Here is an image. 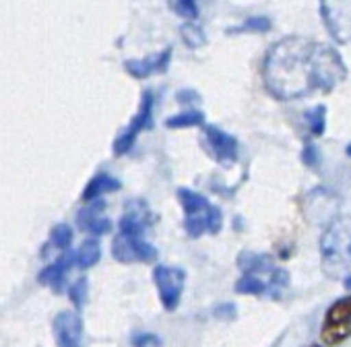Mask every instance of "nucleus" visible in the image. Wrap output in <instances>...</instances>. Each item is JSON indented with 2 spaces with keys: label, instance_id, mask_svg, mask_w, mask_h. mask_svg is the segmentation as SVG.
I'll use <instances>...</instances> for the list:
<instances>
[{
  "label": "nucleus",
  "instance_id": "obj_2",
  "mask_svg": "<svg viewBox=\"0 0 351 347\" xmlns=\"http://www.w3.org/2000/svg\"><path fill=\"white\" fill-rule=\"evenodd\" d=\"M322 273L351 287V215L335 217L320 236Z\"/></svg>",
  "mask_w": 351,
  "mask_h": 347
},
{
  "label": "nucleus",
  "instance_id": "obj_16",
  "mask_svg": "<svg viewBox=\"0 0 351 347\" xmlns=\"http://www.w3.org/2000/svg\"><path fill=\"white\" fill-rule=\"evenodd\" d=\"M236 291L246 296H269V285L261 277L244 273L236 283Z\"/></svg>",
  "mask_w": 351,
  "mask_h": 347
},
{
  "label": "nucleus",
  "instance_id": "obj_7",
  "mask_svg": "<svg viewBox=\"0 0 351 347\" xmlns=\"http://www.w3.org/2000/svg\"><path fill=\"white\" fill-rule=\"evenodd\" d=\"M54 337L58 347H81V337H83V322L77 312H60L54 322Z\"/></svg>",
  "mask_w": 351,
  "mask_h": 347
},
{
  "label": "nucleus",
  "instance_id": "obj_25",
  "mask_svg": "<svg viewBox=\"0 0 351 347\" xmlns=\"http://www.w3.org/2000/svg\"><path fill=\"white\" fill-rule=\"evenodd\" d=\"M310 347H322V345H310Z\"/></svg>",
  "mask_w": 351,
  "mask_h": 347
},
{
  "label": "nucleus",
  "instance_id": "obj_1",
  "mask_svg": "<svg viewBox=\"0 0 351 347\" xmlns=\"http://www.w3.org/2000/svg\"><path fill=\"white\" fill-rule=\"evenodd\" d=\"M345 75L347 67L335 48L304 36L279 40L263 62L265 87L281 101L302 99L314 91L328 93Z\"/></svg>",
  "mask_w": 351,
  "mask_h": 347
},
{
  "label": "nucleus",
  "instance_id": "obj_18",
  "mask_svg": "<svg viewBox=\"0 0 351 347\" xmlns=\"http://www.w3.org/2000/svg\"><path fill=\"white\" fill-rule=\"evenodd\" d=\"M306 120H308V126H310L312 134L320 136L324 132V126H326V108L324 106H316L314 110H310L306 114Z\"/></svg>",
  "mask_w": 351,
  "mask_h": 347
},
{
  "label": "nucleus",
  "instance_id": "obj_23",
  "mask_svg": "<svg viewBox=\"0 0 351 347\" xmlns=\"http://www.w3.org/2000/svg\"><path fill=\"white\" fill-rule=\"evenodd\" d=\"M132 347H161V341L157 335L145 333V335H138L132 339Z\"/></svg>",
  "mask_w": 351,
  "mask_h": 347
},
{
  "label": "nucleus",
  "instance_id": "obj_22",
  "mask_svg": "<svg viewBox=\"0 0 351 347\" xmlns=\"http://www.w3.org/2000/svg\"><path fill=\"white\" fill-rule=\"evenodd\" d=\"M182 36H184V40H189L191 46H199V44L205 42L203 32H201L199 27H195V25H184V27H182Z\"/></svg>",
  "mask_w": 351,
  "mask_h": 347
},
{
  "label": "nucleus",
  "instance_id": "obj_6",
  "mask_svg": "<svg viewBox=\"0 0 351 347\" xmlns=\"http://www.w3.org/2000/svg\"><path fill=\"white\" fill-rule=\"evenodd\" d=\"M151 124H153V95H151V93H145V95H143V101H141L138 114L132 118L130 126L116 139V143H114V153H116V155L128 153L130 147L134 145V139H136L143 130L151 128Z\"/></svg>",
  "mask_w": 351,
  "mask_h": 347
},
{
  "label": "nucleus",
  "instance_id": "obj_13",
  "mask_svg": "<svg viewBox=\"0 0 351 347\" xmlns=\"http://www.w3.org/2000/svg\"><path fill=\"white\" fill-rule=\"evenodd\" d=\"M178 199H180V203H182V207H184L186 217L203 215V213H207L209 207H211V203H209L203 195H199V193H195V191H191V189H180V191H178Z\"/></svg>",
  "mask_w": 351,
  "mask_h": 347
},
{
  "label": "nucleus",
  "instance_id": "obj_4",
  "mask_svg": "<svg viewBox=\"0 0 351 347\" xmlns=\"http://www.w3.org/2000/svg\"><path fill=\"white\" fill-rule=\"evenodd\" d=\"M153 281H155V287L159 291L163 308L165 310H176V308H178L182 291H184L186 273L182 269H178V267L159 265L153 271Z\"/></svg>",
  "mask_w": 351,
  "mask_h": 347
},
{
  "label": "nucleus",
  "instance_id": "obj_9",
  "mask_svg": "<svg viewBox=\"0 0 351 347\" xmlns=\"http://www.w3.org/2000/svg\"><path fill=\"white\" fill-rule=\"evenodd\" d=\"M169 58H171V48L163 50L157 56H147V58H138V60H126L124 69L130 77L136 79H147L151 75H159L165 73V69L169 67Z\"/></svg>",
  "mask_w": 351,
  "mask_h": 347
},
{
  "label": "nucleus",
  "instance_id": "obj_20",
  "mask_svg": "<svg viewBox=\"0 0 351 347\" xmlns=\"http://www.w3.org/2000/svg\"><path fill=\"white\" fill-rule=\"evenodd\" d=\"M69 294H71V300L75 306H83L85 298H87V279H79L77 283H73Z\"/></svg>",
  "mask_w": 351,
  "mask_h": 347
},
{
  "label": "nucleus",
  "instance_id": "obj_5",
  "mask_svg": "<svg viewBox=\"0 0 351 347\" xmlns=\"http://www.w3.org/2000/svg\"><path fill=\"white\" fill-rule=\"evenodd\" d=\"M320 11L330 36L351 46V0H320Z\"/></svg>",
  "mask_w": 351,
  "mask_h": 347
},
{
  "label": "nucleus",
  "instance_id": "obj_12",
  "mask_svg": "<svg viewBox=\"0 0 351 347\" xmlns=\"http://www.w3.org/2000/svg\"><path fill=\"white\" fill-rule=\"evenodd\" d=\"M120 189V182L116 178H112L110 174H97L89 180V184L85 187L83 191V201H95V199H101L104 195L108 193H114Z\"/></svg>",
  "mask_w": 351,
  "mask_h": 347
},
{
  "label": "nucleus",
  "instance_id": "obj_21",
  "mask_svg": "<svg viewBox=\"0 0 351 347\" xmlns=\"http://www.w3.org/2000/svg\"><path fill=\"white\" fill-rule=\"evenodd\" d=\"M271 29V21L265 19V17H254V19H248L240 29L236 32H269Z\"/></svg>",
  "mask_w": 351,
  "mask_h": 347
},
{
  "label": "nucleus",
  "instance_id": "obj_11",
  "mask_svg": "<svg viewBox=\"0 0 351 347\" xmlns=\"http://www.w3.org/2000/svg\"><path fill=\"white\" fill-rule=\"evenodd\" d=\"M75 265V254H62L58 261H54L50 267H46L42 273H40V283L42 285H48V287H52L54 291H60L62 287H64V279H66V273H69V269Z\"/></svg>",
  "mask_w": 351,
  "mask_h": 347
},
{
  "label": "nucleus",
  "instance_id": "obj_17",
  "mask_svg": "<svg viewBox=\"0 0 351 347\" xmlns=\"http://www.w3.org/2000/svg\"><path fill=\"white\" fill-rule=\"evenodd\" d=\"M167 7L182 19H197L199 17V7H197V0H167Z\"/></svg>",
  "mask_w": 351,
  "mask_h": 347
},
{
  "label": "nucleus",
  "instance_id": "obj_19",
  "mask_svg": "<svg viewBox=\"0 0 351 347\" xmlns=\"http://www.w3.org/2000/svg\"><path fill=\"white\" fill-rule=\"evenodd\" d=\"M71 242H73V230L66 224H58L52 228V244L56 248L66 250V248H71Z\"/></svg>",
  "mask_w": 351,
  "mask_h": 347
},
{
  "label": "nucleus",
  "instance_id": "obj_24",
  "mask_svg": "<svg viewBox=\"0 0 351 347\" xmlns=\"http://www.w3.org/2000/svg\"><path fill=\"white\" fill-rule=\"evenodd\" d=\"M304 161H306L308 165H316V163H318V157H316L314 147H308V149L304 151Z\"/></svg>",
  "mask_w": 351,
  "mask_h": 347
},
{
  "label": "nucleus",
  "instance_id": "obj_8",
  "mask_svg": "<svg viewBox=\"0 0 351 347\" xmlns=\"http://www.w3.org/2000/svg\"><path fill=\"white\" fill-rule=\"evenodd\" d=\"M91 205L85 207L77 222H79V228L93 234V236H104V234H110L112 232V222L104 215V201L101 199H95V201H89Z\"/></svg>",
  "mask_w": 351,
  "mask_h": 347
},
{
  "label": "nucleus",
  "instance_id": "obj_15",
  "mask_svg": "<svg viewBox=\"0 0 351 347\" xmlns=\"http://www.w3.org/2000/svg\"><path fill=\"white\" fill-rule=\"evenodd\" d=\"M167 128H193V126H205V114L199 110H186L165 120Z\"/></svg>",
  "mask_w": 351,
  "mask_h": 347
},
{
  "label": "nucleus",
  "instance_id": "obj_3",
  "mask_svg": "<svg viewBox=\"0 0 351 347\" xmlns=\"http://www.w3.org/2000/svg\"><path fill=\"white\" fill-rule=\"evenodd\" d=\"M351 339V296L330 304L320 324V341L324 347H337Z\"/></svg>",
  "mask_w": 351,
  "mask_h": 347
},
{
  "label": "nucleus",
  "instance_id": "obj_10",
  "mask_svg": "<svg viewBox=\"0 0 351 347\" xmlns=\"http://www.w3.org/2000/svg\"><path fill=\"white\" fill-rule=\"evenodd\" d=\"M205 136L215 153V159H219L221 163H234L238 157V141L223 132L217 126H205Z\"/></svg>",
  "mask_w": 351,
  "mask_h": 347
},
{
  "label": "nucleus",
  "instance_id": "obj_14",
  "mask_svg": "<svg viewBox=\"0 0 351 347\" xmlns=\"http://www.w3.org/2000/svg\"><path fill=\"white\" fill-rule=\"evenodd\" d=\"M99 259H101V246L95 238L85 240L75 252V265L81 269H91L93 265L99 263Z\"/></svg>",
  "mask_w": 351,
  "mask_h": 347
}]
</instances>
